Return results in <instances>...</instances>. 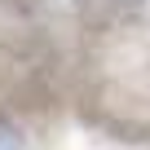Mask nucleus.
Returning a JSON list of instances; mask_svg holds the SVG:
<instances>
[{
  "instance_id": "nucleus-1",
  "label": "nucleus",
  "mask_w": 150,
  "mask_h": 150,
  "mask_svg": "<svg viewBox=\"0 0 150 150\" xmlns=\"http://www.w3.org/2000/svg\"><path fill=\"white\" fill-rule=\"evenodd\" d=\"M0 150H22V132L5 119H0Z\"/></svg>"
}]
</instances>
